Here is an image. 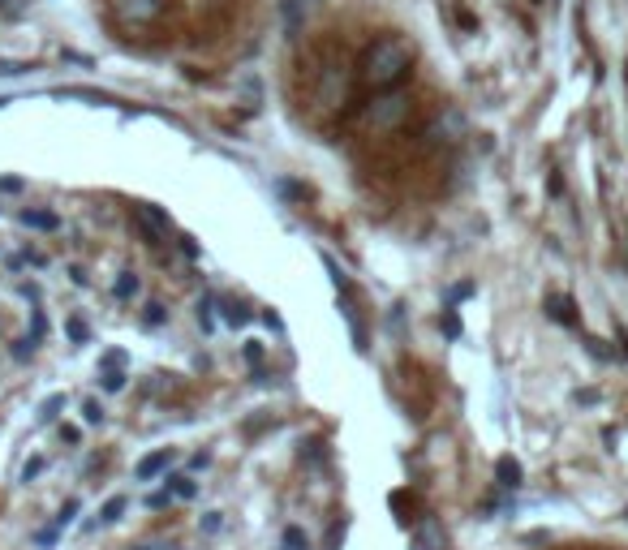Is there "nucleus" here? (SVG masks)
<instances>
[{
    "instance_id": "obj_1",
    "label": "nucleus",
    "mask_w": 628,
    "mask_h": 550,
    "mask_svg": "<svg viewBox=\"0 0 628 550\" xmlns=\"http://www.w3.org/2000/svg\"><path fill=\"white\" fill-rule=\"evenodd\" d=\"M414 69V44L405 34H379L375 44H366L358 56V82L366 91H397Z\"/></svg>"
},
{
    "instance_id": "obj_2",
    "label": "nucleus",
    "mask_w": 628,
    "mask_h": 550,
    "mask_svg": "<svg viewBox=\"0 0 628 550\" xmlns=\"http://www.w3.org/2000/svg\"><path fill=\"white\" fill-rule=\"evenodd\" d=\"M405 116H409V95H400V91H379V95L370 99V108H366V125L388 133V130H400Z\"/></svg>"
},
{
    "instance_id": "obj_3",
    "label": "nucleus",
    "mask_w": 628,
    "mask_h": 550,
    "mask_svg": "<svg viewBox=\"0 0 628 550\" xmlns=\"http://www.w3.org/2000/svg\"><path fill=\"white\" fill-rule=\"evenodd\" d=\"M133 220H138V228L147 232L151 245H164L168 232H172V220H168L160 207H151V202H138V207H133Z\"/></svg>"
},
{
    "instance_id": "obj_4",
    "label": "nucleus",
    "mask_w": 628,
    "mask_h": 550,
    "mask_svg": "<svg viewBox=\"0 0 628 550\" xmlns=\"http://www.w3.org/2000/svg\"><path fill=\"white\" fill-rule=\"evenodd\" d=\"M461 133H465L461 113H456V108H444V113L430 116V125L422 130V138H427V142H456Z\"/></svg>"
},
{
    "instance_id": "obj_5",
    "label": "nucleus",
    "mask_w": 628,
    "mask_h": 550,
    "mask_svg": "<svg viewBox=\"0 0 628 550\" xmlns=\"http://www.w3.org/2000/svg\"><path fill=\"white\" fill-rule=\"evenodd\" d=\"M160 9H164V0H121V5H116L121 22H130V26H147V22H155Z\"/></svg>"
},
{
    "instance_id": "obj_6",
    "label": "nucleus",
    "mask_w": 628,
    "mask_h": 550,
    "mask_svg": "<svg viewBox=\"0 0 628 550\" xmlns=\"http://www.w3.org/2000/svg\"><path fill=\"white\" fill-rule=\"evenodd\" d=\"M323 0H280V17H284V26L289 31H301L306 22L314 17V9H319Z\"/></svg>"
},
{
    "instance_id": "obj_7",
    "label": "nucleus",
    "mask_w": 628,
    "mask_h": 550,
    "mask_svg": "<svg viewBox=\"0 0 628 550\" xmlns=\"http://www.w3.org/2000/svg\"><path fill=\"white\" fill-rule=\"evenodd\" d=\"M168 465H172V452L164 447V452L142 456V460H138V469H133V473H138V482H151V477H160V473H164Z\"/></svg>"
},
{
    "instance_id": "obj_8",
    "label": "nucleus",
    "mask_w": 628,
    "mask_h": 550,
    "mask_svg": "<svg viewBox=\"0 0 628 550\" xmlns=\"http://www.w3.org/2000/svg\"><path fill=\"white\" fill-rule=\"evenodd\" d=\"M22 224L39 228V232H52V228H56V215H52V211H22Z\"/></svg>"
},
{
    "instance_id": "obj_9",
    "label": "nucleus",
    "mask_w": 628,
    "mask_h": 550,
    "mask_svg": "<svg viewBox=\"0 0 628 550\" xmlns=\"http://www.w3.org/2000/svg\"><path fill=\"white\" fill-rule=\"evenodd\" d=\"M138 289H142V284H138V275H133V271H121V275H116V284H113V292L121 297V301H130Z\"/></svg>"
},
{
    "instance_id": "obj_10",
    "label": "nucleus",
    "mask_w": 628,
    "mask_h": 550,
    "mask_svg": "<svg viewBox=\"0 0 628 550\" xmlns=\"http://www.w3.org/2000/svg\"><path fill=\"white\" fill-rule=\"evenodd\" d=\"M125 507H130V503H125V495H116V499H108V503H103L100 520H103V525H116V520L125 516Z\"/></svg>"
},
{
    "instance_id": "obj_11",
    "label": "nucleus",
    "mask_w": 628,
    "mask_h": 550,
    "mask_svg": "<svg viewBox=\"0 0 628 550\" xmlns=\"http://www.w3.org/2000/svg\"><path fill=\"white\" fill-rule=\"evenodd\" d=\"M546 306H551V319H560V323H577V314H573V301H564V297H551Z\"/></svg>"
},
{
    "instance_id": "obj_12",
    "label": "nucleus",
    "mask_w": 628,
    "mask_h": 550,
    "mask_svg": "<svg viewBox=\"0 0 628 550\" xmlns=\"http://www.w3.org/2000/svg\"><path fill=\"white\" fill-rule=\"evenodd\" d=\"M496 473H499V482L504 486H521V465H516V460H499Z\"/></svg>"
},
{
    "instance_id": "obj_13",
    "label": "nucleus",
    "mask_w": 628,
    "mask_h": 550,
    "mask_svg": "<svg viewBox=\"0 0 628 550\" xmlns=\"http://www.w3.org/2000/svg\"><path fill=\"white\" fill-rule=\"evenodd\" d=\"M61 408H65V396H48V400L39 405V421H52Z\"/></svg>"
},
{
    "instance_id": "obj_14",
    "label": "nucleus",
    "mask_w": 628,
    "mask_h": 550,
    "mask_svg": "<svg viewBox=\"0 0 628 550\" xmlns=\"http://www.w3.org/2000/svg\"><path fill=\"white\" fill-rule=\"evenodd\" d=\"M121 388H125V374L116 366H103V391H121Z\"/></svg>"
},
{
    "instance_id": "obj_15",
    "label": "nucleus",
    "mask_w": 628,
    "mask_h": 550,
    "mask_svg": "<svg viewBox=\"0 0 628 550\" xmlns=\"http://www.w3.org/2000/svg\"><path fill=\"white\" fill-rule=\"evenodd\" d=\"M417 537H422V546H427V550L439 546V529H435V520H427V525L417 529Z\"/></svg>"
},
{
    "instance_id": "obj_16",
    "label": "nucleus",
    "mask_w": 628,
    "mask_h": 550,
    "mask_svg": "<svg viewBox=\"0 0 628 550\" xmlns=\"http://www.w3.org/2000/svg\"><path fill=\"white\" fill-rule=\"evenodd\" d=\"M83 417H86V426H100V421H103V408L95 405V400H86V405H83Z\"/></svg>"
},
{
    "instance_id": "obj_17",
    "label": "nucleus",
    "mask_w": 628,
    "mask_h": 550,
    "mask_svg": "<svg viewBox=\"0 0 628 550\" xmlns=\"http://www.w3.org/2000/svg\"><path fill=\"white\" fill-rule=\"evenodd\" d=\"M284 550H306V534L301 529H289L284 534Z\"/></svg>"
},
{
    "instance_id": "obj_18",
    "label": "nucleus",
    "mask_w": 628,
    "mask_h": 550,
    "mask_svg": "<svg viewBox=\"0 0 628 550\" xmlns=\"http://www.w3.org/2000/svg\"><path fill=\"white\" fill-rule=\"evenodd\" d=\"M74 516H78V499H69L65 507H61V516H56V525L65 529V525H74Z\"/></svg>"
},
{
    "instance_id": "obj_19",
    "label": "nucleus",
    "mask_w": 628,
    "mask_h": 550,
    "mask_svg": "<svg viewBox=\"0 0 628 550\" xmlns=\"http://www.w3.org/2000/svg\"><path fill=\"white\" fill-rule=\"evenodd\" d=\"M172 495H177V499H194V482H190V477H177Z\"/></svg>"
},
{
    "instance_id": "obj_20",
    "label": "nucleus",
    "mask_w": 628,
    "mask_h": 550,
    "mask_svg": "<svg viewBox=\"0 0 628 550\" xmlns=\"http://www.w3.org/2000/svg\"><path fill=\"white\" fill-rule=\"evenodd\" d=\"M164 323V306H160V301H151L147 306V327H160Z\"/></svg>"
},
{
    "instance_id": "obj_21",
    "label": "nucleus",
    "mask_w": 628,
    "mask_h": 550,
    "mask_svg": "<svg viewBox=\"0 0 628 550\" xmlns=\"http://www.w3.org/2000/svg\"><path fill=\"white\" fill-rule=\"evenodd\" d=\"M224 319H229V323H246L250 314H246L241 306H224Z\"/></svg>"
},
{
    "instance_id": "obj_22",
    "label": "nucleus",
    "mask_w": 628,
    "mask_h": 550,
    "mask_svg": "<svg viewBox=\"0 0 628 550\" xmlns=\"http://www.w3.org/2000/svg\"><path fill=\"white\" fill-rule=\"evenodd\" d=\"M39 473H44V460H31V465L22 469V482H31V477H39Z\"/></svg>"
},
{
    "instance_id": "obj_23",
    "label": "nucleus",
    "mask_w": 628,
    "mask_h": 550,
    "mask_svg": "<svg viewBox=\"0 0 628 550\" xmlns=\"http://www.w3.org/2000/svg\"><path fill=\"white\" fill-rule=\"evenodd\" d=\"M220 525H224V520H220V512H211V516L202 520V529H207V534H220Z\"/></svg>"
},
{
    "instance_id": "obj_24",
    "label": "nucleus",
    "mask_w": 628,
    "mask_h": 550,
    "mask_svg": "<svg viewBox=\"0 0 628 550\" xmlns=\"http://www.w3.org/2000/svg\"><path fill=\"white\" fill-rule=\"evenodd\" d=\"M34 542H39V546H52V542H56V529H44V534L34 537Z\"/></svg>"
},
{
    "instance_id": "obj_25",
    "label": "nucleus",
    "mask_w": 628,
    "mask_h": 550,
    "mask_svg": "<svg viewBox=\"0 0 628 550\" xmlns=\"http://www.w3.org/2000/svg\"><path fill=\"white\" fill-rule=\"evenodd\" d=\"M168 499H172V495H168V490H160V495H151V499H147V503H151V507H164V503H168Z\"/></svg>"
},
{
    "instance_id": "obj_26",
    "label": "nucleus",
    "mask_w": 628,
    "mask_h": 550,
    "mask_svg": "<svg viewBox=\"0 0 628 550\" xmlns=\"http://www.w3.org/2000/svg\"><path fill=\"white\" fill-rule=\"evenodd\" d=\"M26 65H14V61H0V74H22Z\"/></svg>"
}]
</instances>
